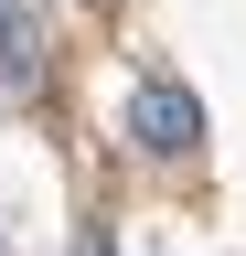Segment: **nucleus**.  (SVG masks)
Returning a JSON list of instances; mask_svg holds the SVG:
<instances>
[{"mask_svg":"<svg viewBox=\"0 0 246 256\" xmlns=\"http://www.w3.org/2000/svg\"><path fill=\"white\" fill-rule=\"evenodd\" d=\"M0 256H11V235H0Z\"/></svg>","mask_w":246,"mask_h":256,"instance_id":"4","label":"nucleus"},{"mask_svg":"<svg viewBox=\"0 0 246 256\" xmlns=\"http://www.w3.org/2000/svg\"><path fill=\"white\" fill-rule=\"evenodd\" d=\"M43 11H33V0H0V107H22V96H33L43 86Z\"/></svg>","mask_w":246,"mask_h":256,"instance_id":"2","label":"nucleus"},{"mask_svg":"<svg viewBox=\"0 0 246 256\" xmlns=\"http://www.w3.org/2000/svg\"><path fill=\"white\" fill-rule=\"evenodd\" d=\"M75 256H107V246H97V235H86V246H75Z\"/></svg>","mask_w":246,"mask_h":256,"instance_id":"3","label":"nucleus"},{"mask_svg":"<svg viewBox=\"0 0 246 256\" xmlns=\"http://www.w3.org/2000/svg\"><path fill=\"white\" fill-rule=\"evenodd\" d=\"M129 139H139L150 160H193V150H203V96L171 86V75H150V86L129 96Z\"/></svg>","mask_w":246,"mask_h":256,"instance_id":"1","label":"nucleus"}]
</instances>
